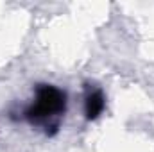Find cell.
<instances>
[{
  "mask_svg": "<svg viewBox=\"0 0 154 152\" xmlns=\"http://www.w3.org/2000/svg\"><path fill=\"white\" fill-rule=\"evenodd\" d=\"M65 106H66V97L65 93L56 88V86H48V84H43L39 86L38 91H36V100L34 104L25 111V116L34 122H50L52 118L59 116V114L65 111Z\"/></svg>",
  "mask_w": 154,
  "mask_h": 152,
  "instance_id": "6da1fadb",
  "label": "cell"
},
{
  "mask_svg": "<svg viewBox=\"0 0 154 152\" xmlns=\"http://www.w3.org/2000/svg\"><path fill=\"white\" fill-rule=\"evenodd\" d=\"M106 108V99H104V93L100 90H95V91H90L86 95V100H84V113L88 120H95L99 118L102 111Z\"/></svg>",
  "mask_w": 154,
  "mask_h": 152,
  "instance_id": "7a4b0ae2",
  "label": "cell"
}]
</instances>
